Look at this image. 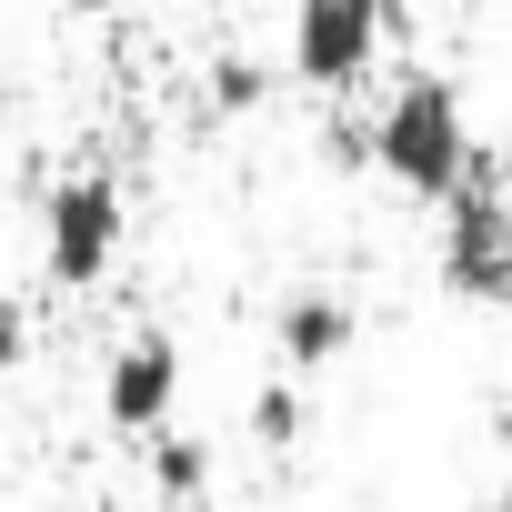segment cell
<instances>
[{
	"label": "cell",
	"mask_w": 512,
	"mask_h": 512,
	"mask_svg": "<svg viewBox=\"0 0 512 512\" xmlns=\"http://www.w3.org/2000/svg\"><path fill=\"white\" fill-rule=\"evenodd\" d=\"M262 91H272V71H262V61H221V71H211V101H221V121L262 111Z\"/></svg>",
	"instance_id": "9c48e42d"
},
{
	"label": "cell",
	"mask_w": 512,
	"mask_h": 512,
	"mask_svg": "<svg viewBox=\"0 0 512 512\" xmlns=\"http://www.w3.org/2000/svg\"><path fill=\"white\" fill-rule=\"evenodd\" d=\"M171 412H181V342L161 322H141L101 362V422L121 442H151V432H171Z\"/></svg>",
	"instance_id": "5b68a950"
},
{
	"label": "cell",
	"mask_w": 512,
	"mask_h": 512,
	"mask_svg": "<svg viewBox=\"0 0 512 512\" xmlns=\"http://www.w3.org/2000/svg\"><path fill=\"white\" fill-rule=\"evenodd\" d=\"M312 432V402L292 392V382H262V392H251V442H262V452H292Z\"/></svg>",
	"instance_id": "ba28073f"
},
{
	"label": "cell",
	"mask_w": 512,
	"mask_h": 512,
	"mask_svg": "<svg viewBox=\"0 0 512 512\" xmlns=\"http://www.w3.org/2000/svg\"><path fill=\"white\" fill-rule=\"evenodd\" d=\"M0 121H11V81H0Z\"/></svg>",
	"instance_id": "8fae6325"
},
{
	"label": "cell",
	"mask_w": 512,
	"mask_h": 512,
	"mask_svg": "<svg viewBox=\"0 0 512 512\" xmlns=\"http://www.w3.org/2000/svg\"><path fill=\"white\" fill-rule=\"evenodd\" d=\"M121 241H131V201H121L111 171L51 181V201H41V282L51 292H101L111 262H121Z\"/></svg>",
	"instance_id": "7a4b0ae2"
},
{
	"label": "cell",
	"mask_w": 512,
	"mask_h": 512,
	"mask_svg": "<svg viewBox=\"0 0 512 512\" xmlns=\"http://www.w3.org/2000/svg\"><path fill=\"white\" fill-rule=\"evenodd\" d=\"M442 292L512 312V191L482 161L442 191Z\"/></svg>",
	"instance_id": "277c9868"
},
{
	"label": "cell",
	"mask_w": 512,
	"mask_h": 512,
	"mask_svg": "<svg viewBox=\"0 0 512 512\" xmlns=\"http://www.w3.org/2000/svg\"><path fill=\"white\" fill-rule=\"evenodd\" d=\"M352 342H362V312H352L342 292H292V302L272 312V352H282V372H332Z\"/></svg>",
	"instance_id": "8992f818"
},
{
	"label": "cell",
	"mask_w": 512,
	"mask_h": 512,
	"mask_svg": "<svg viewBox=\"0 0 512 512\" xmlns=\"http://www.w3.org/2000/svg\"><path fill=\"white\" fill-rule=\"evenodd\" d=\"M362 161H372L402 201H442V191L472 171V111H462V81H442V71L392 81V101H382L372 131H362Z\"/></svg>",
	"instance_id": "6da1fadb"
},
{
	"label": "cell",
	"mask_w": 512,
	"mask_h": 512,
	"mask_svg": "<svg viewBox=\"0 0 512 512\" xmlns=\"http://www.w3.org/2000/svg\"><path fill=\"white\" fill-rule=\"evenodd\" d=\"M502 432H512V392H502Z\"/></svg>",
	"instance_id": "7c38bea8"
},
{
	"label": "cell",
	"mask_w": 512,
	"mask_h": 512,
	"mask_svg": "<svg viewBox=\"0 0 512 512\" xmlns=\"http://www.w3.org/2000/svg\"><path fill=\"white\" fill-rule=\"evenodd\" d=\"M502 512H512V482H502Z\"/></svg>",
	"instance_id": "4fadbf2b"
},
{
	"label": "cell",
	"mask_w": 512,
	"mask_h": 512,
	"mask_svg": "<svg viewBox=\"0 0 512 512\" xmlns=\"http://www.w3.org/2000/svg\"><path fill=\"white\" fill-rule=\"evenodd\" d=\"M392 21H402V0H292L282 61H292V81H302V91L342 101V91H362V81H372V61H382Z\"/></svg>",
	"instance_id": "3957f363"
},
{
	"label": "cell",
	"mask_w": 512,
	"mask_h": 512,
	"mask_svg": "<svg viewBox=\"0 0 512 512\" xmlns=\"http://www.w3.org/2000/svg\"><path fill=\"white\" fill-rule=\"evenodd\" d=\"M61 11H81V21H111V11H121V0H61Z\"/></svg>",
	"instance_id": "30bf717a"
},
{
	"label": "cell",
	"mask_w": 512,
	"mask_h": 512,
	"mask_svg": "<svg viewBox=\"0 0 512 512\" xmlns=\"http://www.w3.org/2000/svg\"><path fill=\"white\" fill-rule=\"evenodd\" d=\"M151 482H161L171 502L211 492V442H201V432H151Z\"/></svg>",
	"instance_id": "52a82bcc"
}]
</instances>
